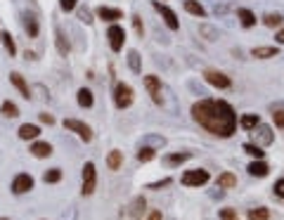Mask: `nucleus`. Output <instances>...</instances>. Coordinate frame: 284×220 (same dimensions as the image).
Returning a JSON list of instances; mask_svg holds the SVG:
<instances>
[{"label": "nucleus", "instance_id": "obj_30", "mask_svg": "<svg viewBox=\"0 0 284 220\" xmlns=\"http://www.w3.org/2000/svg\"><path fill=\"white\" fill-rule=\"evenodd\" d=\"M156 156V151H154V147L145 145V147H140L138 149V161L140 164H147V161H152V159Z\"/></svg>", "mask_w": 284, "mask_h": 220}, {"label": "nucleus", "instance_id": "obj_48", "mask_svg": "<svg viewBox=\"0 0 284 220\" xmlns=\"http://www.w3.org/2000/svg\"><path fill=\"white\" fill-rule=\"evenodd\" d=\"M0 36H3V31H0Z\"/></svg>", "mask_w": 284, "mask_h": 220}, {"label": "nucleus", "instance_id": "obj_3", "mask_svg": "<svg viewBox=\"0 0 284 220\" xmlns=\"http://www.w3.org/2000/svg\"><path fill=\"white\" fill-rule=\"evenodd\" d=\"M114 104L118 109H128L133 104V88L128 83H116L114 85Z\"/></svg>", "mask_w": 284, "mask_h": 220}, {"label": "nucleus", "instance_id": "obj_44", "mask_svg": "<svg viewBox=\"0 0 284 220\" xmlns=\"http://www.w3.org/2000/svg\"><path fill=\"white\" fill-rule=\"evenodd\" d=\"M41 121L43 123H48V125H52L55 123V116H52V114H41Z\"/></svg>", "mask_w": 284, "mask_h": 220}, {"label": "nucleus", "instance_id": "obj_16", "mask_svg": "<svg viewBox=\"0 0 284 220\" xmlns=\"http://www.w3.org/2000/svg\"><path fill=\"white\" fill-rule=\"evenodd\" d=\"M10 83H12L14 88L19 90V92H21V97H26V100L31 97V90H28V83L24 81V76H21V74H17V71H14V74H10Z\"/></svg>", "mask_w": 284, "mask_h": 220}, {"label": "nucleus", "instance_id": "obj_11", "mask_svg": "<svg viewBox=\"0 0 284 220\" xmlns=\"http://www.w3.org/2000/svg\"><path fill=\"white\" fill-rule=\"evenodd\" d=\"M34 190V178L28 175V173H19V175H14L12 180V192L14 194H26Z\"/></svg>", "mask_w": 284, "mask_h": 220}, {"label": "nucleus", "instance_id": "obj_29", "mask_svg": "<svg viewBox=\"0 0 284 220\" xmlns=\"http://www.w3.org/2000/svg\"><path fill=\"white\" fill-rule=\"evenodd\" d=\"M282 21H284V17H282L279 12H275V14L268 12V14L263 17V24H265L268 28H277V26H282Z\"/></svg>", "mask_w": 284, "mask_h": 220}, {"label": "nucleus", "instance_id": "obj_39", "mask_svg": "<svg viewBox=\"0 0 284 220\" xmlns=\"http://www.w3.org/2000/svg\"><path fill=\"white\" fill-rule=\"evenodd\" d=\"M78 19H81V21H85V24H90V21H92L90 10H88V7H83V10H78Z\"/></svg>", "mask_w": 284, "mask_h": 220}, {"label": "nucleus", "instance_id": "obj_9", "mask_svg": "<svg viewBox=\"0 0 284 220\" xmlns=\"http://www.w3.org/2000/svg\"><path fill=\"white\" fill-rule=\"evenodd\" d=\"M251 133H254V140H256L258 147H268V145H272V142H275V133H272L270 125L258 123Z\"/></svg>", "mask_w": 284, "mask_h": 220}, {"label": "nucleus", "instance_id": "obj_13", "mask_svg": "<svg viewBox=\"0 0 284 220\" xmlns=\"http://www.w3.org/2000/svg\"><path fill=\"white\" fill-rule=\"evenodd\" d=\"M246 171H249V175H254V178H268L270 166L265 164L263 159H256V161H251V164L246 166Z\"/></svg>", "mask_w": 284, "mask_h": 220}, {"label": "nucleus", "instance_id": "obj_34", "mask_svg": "<svg viewBox=\"0 0 284 220\" xmlns=\"http://www.w3.org/2000/svg\"><path fill=\"white\" fill-rule=\"evenodd\" d=\"M24 26H26V34L31 36V38L38 36V21H36L34 17H24Z\"/></svg>", "mask_w": 284, "mask_h": 220}, {"label": "nucleus", "instance_id": "obj_6", "mask_svg": "<svg viewBox=\"0 0 284 220\" xmlns=\"http://www.w3.org/2000/svg\"><path fill=\"white\" fill-rule=\"evenodd\" d=\"M204 81H206L208 85L218 88V90H228V88H232V81H230V76H225L223 71H215V69L204 71Z\"/></svg>", "mask_w": 284, "mask_h": 220}, {"label": "nucleus", "instance_id": "obj_36", "mask_svg": "<svg viewBox=\"0 0 284 220\" xmlns=\"http://www.w3.org/2000/svg\"><path fill=\"white\" fill-rule=\"evenodd\" d=\"M218 215H220V220H239L237 218V211H232V208H223Z\"/></svg>", "mask_w": 284, "mask_h": 220}, {"label": "nucleus", "instance_id": "obj_47", "mask_svg": "<svg viewBox=\"0 0 284 220\" xmlns=\"http://www.w3.org/2000/svg\"><path fill=\"white\" fill-rule=\"evenodd\" d=\"M0 220H10V218H0Z\"/></svg>", "mask_w": 284, "mask_h": 220}, {"label": "nucleus", "instance_id": "obj_41", "mask_svg": "<svg viewBox=\"0 0 284 220\" xmlns=\"http://www.w3.org/2000/svg\"><path fill=\"white\" fill-rule=\"evenodd\" d=\"M145 142H147V145H156V147H164V145H166V140H164V138H147Z\"/></svg>", "mask_w": 284, "mask_h": 220}, {"label": "nucleus", "instance_id": "obj_27", "mask_svg": "<svg viewBox=\"0 0 284 220\" xmlns=\"http://www.w3.org/2000/svg\"><path fill=\"white\" fill-rule=\"evenodd\" d=\"M128 67H131L133 74H140V71H142V64H140V52H138V50H128Z\"/></svg>", "mask_w": 284, "mask_h": 220}, {"label": "nucleus", "instance_id": "obj_42", "mask_svg": "<svg viewBox=\"0 0 284 220\" xmlns=\"http://www.w3.org/2000/svg\"><path fill=\"white\" fill-rule=\"evenodd\" d=\"M171 185V180H161V182H152V185H149V190H161V187H168Z\"/></svg>", "mask_w": 284, "mask_h": 220}, {"label": "nucleus", "instance_id": "obj_40", "mask_svg": "<svg viewBox=\"0 0 284 220\" xmlns=\"http://www.w3.org/2000/svg\"><path fill=\"white\" fill-rule=\"evenodd\" d=\"M272 190H275V194H277V197H282V199H284V178H282V180H277Z\"/></svg>", "mask_w": 284, "mask_h": 220}, {"label": "nucleus", "instance_id": "obj_37", "mask_svg": "<svg viewBox=\"0 0 284 220\" xmlns=\"http://www.w3.org/2000/svg\"><path fill=\"white\" fill-rule=\"evenodd\" d=\"M78 5V0H59V7H62V12H71L74 7Z\"/></svg>", "mask_w": 284, "mask_h": 220}, {"label": "nucleus", "instance_id": "obj_45", "mask_svg": "<svg viewBox=\"0 0 284 220\" xmlns=\"http://www.w3.org/2000/svg\"><path fill=\"white\" fill-rule=\"evenodd\" d=\"M275 41H277L279 45H284V28H279L277 34H275Z\"/></svg>", "mask_w": 284, "mask_h": 220}, {"label": "nucleus", "instance_id": "obj_46", "mask_svg": "<svg viewBox=\"0 0 284 220\" xmlns=\"http://www.w3.org/2000/svg\"><path fill=\"white\" fill-rule=\"evenodd\" d=\"M147 220H164V218H161V213H159V211H152V213L147 215Z\"/></svg>", "mask_w": 284, "mask_h": 220}, {"label": "nucleus", "instance_id": "obj_5", "mask_svg": "<svg viewBox=\"0 0 284 220\" xmlns=\"http://www.w3.org/2000/svg\"><path fill=\"white\" fill-rule=\"evenodd\" d=\"M64 128L71 133H76L83 142H90L92 140V128L88 123H83V121H78V118H64Z\"/></svg>", "mask_w": 284, "mask_h": 220}, {"label": "nucleus", "instance_id": "obj_12", "mask_svg": "<svg viewBox=\"0 0 284 220\" xmlns=\"http://www.w3.org/2000/svg\"><path fill=\"white\" fill-rule=\"evenodd\" d=\"M97 17H100L102 21H111V24H116L118 19H123V12H121L118 7L100 5V7H97Z\"/></svg>", "mask_w": 284, "mask_h": 220}, {"label": "nucleus", "instance_id": "obj_24", "mask_svg": "<svg viewBox=\"0 0 284 220\" xmlns=\"http://www.w3.org/2000/svg\"><path fill=\"white\" fill-rule=\"evenodd\" d=\"M55 43H57V50H59V55H69L71 45H69V41L64 38L62 28H57V31H55Z\"/></svg>", "mask_w": 284, "mask_h": 220}, {"label": "nucleus", "instance_id": "obj_26", "mask_svg": "<svg viewBox=\"0 0 284 220\" xmlns=\"http://www.w3.org/2000/svg\"><path fill=\"white\" fill-rule=\"evenodd\" d=\"M0 41H3V45H5L7 55H10V57H14V55H17V45H14V38H12V34H10V31H3V36H0Z\"/></svg>", "mask_w": 284, "mask_h": 220}, {"label": "nucleus", "instance_id": "obj_19", "mask_svg": "<svg viewBox=\"0 0 284 220\" xmlns=\"http://www.w3.org/2000/svg\"><path fill=\"white\" fill-rule=\"evenodd\" d=\"M38 135H41V128H38V125H34V123L19 125V138L21 140H36Z\"/></svg>", "mask_w": 284, "mask_h": 220}, {"label": "nucleus", "instance_id": "obj_7", "mask_svg": "<svg viewBox=\"0 0 284 220\" xmlns=\"http://www.w3.org/2000/svg\"><path fill=\"white\" fill-rule=\"evenodd\" d=\"M107 38H109V48L114 52H121L123 50V43H125V28L118 26V24H111L109 31H107Z\"/></svg>", "mask_w": 284, "mask_h": 220}, {"label": "nucleus", "instance_id": "obj_8", "mask_svg": "<svg viewBox=\"0 0 284 220\" xmlns=\"http://www.w3.org/2000/svg\"><path fill=\"white\" fill-rule=\"evenodd\" d=\"M154 7H156V12L161 14V19H164V24H166L171 31H178L180 28V21H178V14L171 10L168 5H161L159 0H154Z\"/></svg>", "mask_w": 284, "mask_h": 220}, {"label": "nucleus", "instance_id": "obj_4", "mask_svg": "<svg viewBox=\"0 0 284 220\" xmlns=\"http://www.w3.org/2000/svg\"><path fill=\"white\" fill-rule=\"evenodd\" d=\"M208 180H211L208 171H204V168H194V171H185V173H182L180 182L185 187H201V185H206Z\"/></svg>", "mask_w": 284, "mask_h": 220}, {"label": "nucleus", "instance_id": "obj_18", "mask_svg": "<svg viewBox=\"0 0 284 220\" xmlns=\"http://www.w3.org/2000/svg\"><path fill=\"white\" fill-rule=\"evenodd\" d=\"M121 166H123V151L111 149L109 154H107V168H109V171H118Z\"/></svg>", "mask_w": 284, "mask_h": 220}, {"label": "nucleus", "instance_id": "obj_32", "mask_svg": "<svg viewBox=\"0 0 284 220\" xmlns=\"http://www.w3.org/2000/svg\"><path fill=\"white\" fill-rule=\"evenodd\" d=\"M43 180H45L48 185H55V182L62 180V171H59V168H50V171L43 173Z\"/></svg>", "mask_w": 284, "mask_h": 220}, {"label": "nucleus", "instance_id": "obj_33", "mask_svg": "<svg viewBox=\"0 0 284 220\" xmlns=\"http://www.w3.org/2000/svg\"><path fill=\"white\" fill-rule=\"evenodd\" d=\"M242 149L249 154V156H254V159H263L265 156V151L261 149L258 145H254V142H246V145H242Z\"/></svg>", "mask_w": 284, "mask_h": 220}, {"label": "nucleus", "instance_id": "obj_21", "mask_svg": "<svg viewBox=\"0 0 284 220\" xmlns=\"http://www.w3.org/2000/svg\"><path fill=\"white\" fill-rule=\"evenodd\" d=\"M258 123H261V116H258V114H244V116L239 118V125H242L244 131H254Z\"/></svg>", "mask_w": 284, "mask_h": 220}, {"label": "nucleus", "instance_id": "obj_17", "mask_svg": "<svg viewBox=\"0 0 284 220\" xmlns=\"http://www.w3.org/2000/svg\"><path fill=\"white\" fill-rule=\"evenodd\" d=\"M237 17H239V21H242V26L244 28H254L256 26V14L251 12V10H246V7H239L237 10Z\"/></svg>", "mask_w": 284, "mask_h": 220}, {"label": "nucleus", "instance_id": "obj_10", "mask_svg": "<svg viewBox=\"0 0 284 220\" xmlns=\"http://www.w3.org/2000/svg\"><path fill=\"white\" fill-rule=\"evenodd\" d=\"M145 88H147V92H149V97H152L154 104H161V102H164V95H161V81L154 74L145 76Z\"/></svg>", "mask_w": 284, "mask_h": 220}, {"label": "nucleus", "instance_id": "obj_15", "mask_svg": "<svg viewBox=\"0 0 284 220\" xmlns=\"http://www.w3.org/2000/svg\"><path fill=\"white\" fill-rule=\"evenodd\" d=\"M251 55L256 57V59H270V57H277L279 50L275 45H258V48L251 50Z\"/></svg>", "mask_w": 284, "mask_h": 220}, {"label": "nucleus", "instance_id": "obj_20", "mask_svg": "<svg viewBox=\"0 0 284 220\" xmlns=\"http://www.w3.org/2000/svg\"><path fill=\"white\" fill-rule=\"evenodd\" d=\"M185 10H187L190 14H194V17H206V10H204V5H201L199 0H185Z\"/></svg>", "mask_w": 284, "mask_h": 220}, {"label": "nucleus", "instance_id": "obj_22", "mask_svg": "<svg viewBox=\"0 0 284 220\" xmlns=\"http://www.w3.org/2000/svg\"><path fill=\"white\" fill-rule=\"evenodd\" d=\"M76 100H78V104H81V107H85V109H88V107H92V102H95V97H92V90H88V88H81L76 92Z\"/></svg>", "mask_w": 284, "mask_h": 220}, {"label": "nucleus", "instance_id": "obj_35", "mask_svg": "<svg viewBox=\"0 0 284 220\" xmlns=\"http://www.w3.org/2000/svg\"><path fill=\"white\" fill-rule=\"evenodd\" d=\"M131 21H133V28H135V34L142 38V36H145V24H142V19H140V14H133Z\"/></svg>", "mask_w": 284, "mask_h": 220}, {"label": "nucleus", "instance_id": "obj_1", "mask_svg": "<svg viewBox=\"0 0 284 220\" xmlns=\"http://www.w3.org/2000/svg\"><path fill=\"white\" fill-rule=\"evenodd\" d=\"M192 118L215 138H232L237 131V114L225 100H199L192 104Z\"/></svg>", "mask_w": 284, "mask_h": 220}, {"label": "nucleus", "instance_id": "obj_2", "mask_svg": "<svg viewBox=\"0 0 284 220\" xmlns=\"http://www.w3.org/2000/svg\"><path fill=\"white\" fill-rule=\"evenodd\" d=\"M81 178H83V185H81V194L83 197H90L95 192V185H97V171H95V164L88 161L83 166V173H81Z\"/></svg>", "mask_w": 284, "mask_h": 220}, {"label": "nucleus", "instance_id": "obj_43", "mask_svg": "<svg viewBox=\"0 0 284 220\" xmlns=\"http://www.w3.org/2000/svg\"><path fill=\"white\" fill-rule=\"evenodd\" d=\"M201 34H206L208 36V41H215V31L211 26H201Z\"/></svg>", "mask_w": 284, "mask_h": 220}, {"label": "nucleus", "instance_id": "obj_31", "mask_svg": "<svg viewBox=\"0 0 284 220\" xmlns=\"http://www.w3.org/2000/svg\"><path fill=\"white\" fill-rule=\"evenodd\" d=\"M249 220H270V208L258 206L254 211H249Z\"/></svg>", "mask_w": 284, "mask_h": 220}, {"label": "nucleus", "instance_id": "obj_14", "mask_svg": "<svg viewBox=\"0 0 284 220\" xmlns=\"http://www.w3.org/2000/svg\"><path fill=\"white\" fill-rule=\"evenodd\" d=\"M31 154H34L36 159H48L50 154H52V145H50V142H41V140H34Z\"/></svg>", "mask_w": 284, "mask_h": 220}, {"label": "nucleus", "instance_id": "obj_38", "mask_svg": "<svg viewBox=\"0 0 284 220\" xmlns=\"http://www.w3.org/2000/svg\"><path fill=\"white\" fill-rule=\"evenodd\" d=\"M272 118H275V125L277 128H284V109H277L272 114Z\"/></svg>", "mask_w": 284, "mask_h": 220}, {"label": "nucleus", "instance_id": "obj_28", "mask_svg": "<svg viewBox=\"0 0 284 220\" xmlns=\"http://www.w3.org/2000/svg\"><path fill=\"white\" fill-rule=\"evenodd\" d=\"M192 159V154L190 151H182V154H171V156H166L164 161H166V166H180L185 164V161H190Z\"/></svg>", "mask_w": 284, "mask_h": 220}, {"label": "nucleus", "instance_id": "obj_25", "mask_svg": "<svg viewBox=\"0 0 284 220\" xmlns=\"http://www.w3.org/2000/svg\"><path fill=\"white\" fill-rule=\"evenodd\" d=\"M218 187L220 190H232V187H237V178L232 173H220L218 175Z\"/></svg>", "mask_w": 284, "mask_h": 220}, {"label": "nucleus", "instance_id": "obj_23", "mask_svg": "<svg viewBox=\"0 0 284 220\" xmlns=\"http://www.w3.org/2000/svg\"><path fill=\"white\" fill-rule=\"evenodd\" d=\"M0 114L7 116V118H17L19 116V107H17L14 102H10V100H5V102L0 104Z\"/></svg>", "mask_w": 284, "mask_h": 220}]
</instances>
